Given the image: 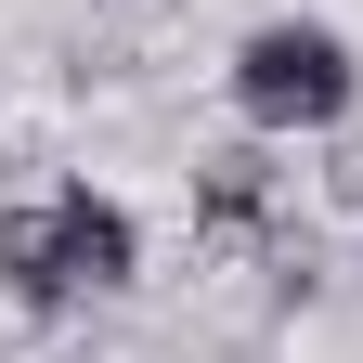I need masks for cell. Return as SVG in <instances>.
Returning <instances> with one entry per match:
<instances>
[{"label": "cell", "mask_w": 363, "mask_h": 363, "mask_svg": "<svg viewBox=\"0 0 363 363\" xmlns=\"http://www.w3.org/2000/svg\"><path fill=\"white\" fill-rule=\"evenodd\" d=\"M234 104L259 130H325V117H350V39L337 26H259L247 52H234Z\"/></svg>", "instance_id": "7a4b0ae2"}, {"label": "cell", "mask_w": 363, "mask_h": 363, "mask_svg": "<svg viewBox=\"0 0 363 363\" xmlns=\"http://www.w3.org/2000/svg\"><path fill=\"white\" fill-rule=\"evenodd\" d=\"M325 182H337V195H350V208H363V143H350V156H337V169H325Z\"/></svg>", "instance_id": "277c9868"}, {"label": "cell", "mask_w": 363, "mask_h": 363, "mask_svg": "<svg viewBox=\"0 0 363 363\" xmlns=\"http://www.w3.org/2000/svg\"><path fill=\"white\" fill-rule=\"evenodd\" d=\"M0 286H13L26 311H65V298H104L130 286V208L104 195H39L0 220Z\"/></svg>", "instance_id": "6da1fadb"}, {"label": "cell", "mask_w": 363, "mask_h": 363, "mask_svg": "<svg viewBox=\"0 0 363 363\" xmlns=\"http://www.w3.org/2000/svg\"><path fill=\"white\" fill-rule=\"evenodd\" d=\"M195 208L220 220V234H247V220L272 208V156H247V143H234V156H208V169H195Z\"/></svg>", "instance_id": "3957f363"}]
</instances>
